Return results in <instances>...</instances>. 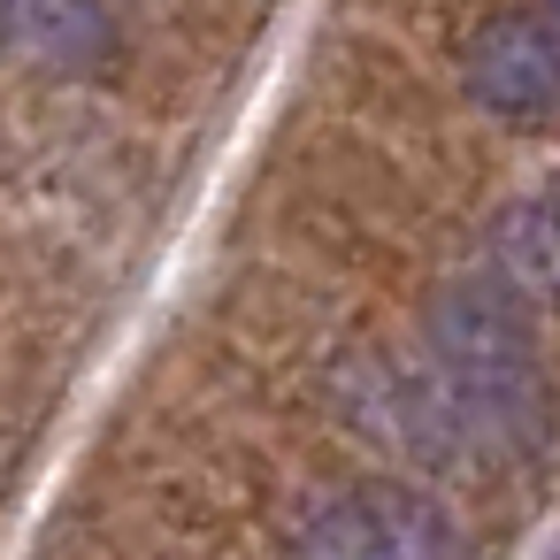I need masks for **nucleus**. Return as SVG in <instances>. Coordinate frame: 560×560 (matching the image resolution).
<instances>
[{"mask_svg": "<svg viewBox=\"0 0 560 560\" xmlns=\"http://www.w3.org/2000/svg\"><path fill=\"white\" fill-rule=\"evenodd\" d=\"M430 369L453 399V415L499 445V453H537L545 445V369H537V338L529 315L514 300V284L499 277H460L430 300Z\"/></svg>", "mask_w": 560, "mask_h": 560, "instance_id": "1", "label": "nucleus"}, {"mask_svg": "<svg viewBox=\"0 0 560 560\" xmlns=\"http://www.w3.org/2000/svg\"><path fill=\"white\" fill-rule=\"evenodd\" d=\"M460 85L499 124H545V116H560V39L537 16H499L468 39Z\"/></svg>", "mask_w": 560, "mask_h": 560, "instance_id": "2", "label": "nucleus"}, {"mask_svg": "<svg viewBox=\"0 0 560 560\" xmlns=\"http://www.w3.org/2000/svg\"><path fill=\"white\" fill-rule=\"evenodd\" d=\"M361 499H369V514H376V529H384L392 560H468V545H460L453 514H445L430 491H407V483H369Z\"/></svg>", "mask_w": 560, "mask_h": 560, "instance_id": "3", "label": "nucleus"}, {"mask_svg": "<svg viewBox=\"0 0 560 560\" xmlns=\"http://www.w3.org/2000/svg\"><path fill=\"white\" fill-rule=\"evenodd\" d=\"M9 32L24 39L32 62H55V70L101 62L116 47V16H101V9H16Z\"/></svg>", "mask_w": 560, "mask_h": 560, "instance_id": "4", "label": "nucleus"}, {"mask_svg": "<svg viewBox=\"0 0 560 560\" xmlns=\"http://www.w3.org/2000/svg\"><path fill=\"white\" fill-rule=\"evenodd\" d=\"M292 560H392V545H384V529H376L369 499H361V491H346V499H323V506L300 522Z\"/></svg>", "mask_w": 560, "mask_h": 560, "instance_id": "5", "label": "nucleus"}, {"mask_svg": "<svg viewBox=\"0 0 560 560\" xmlns=\"http://www.w3.org/2000/svg\"><path fill=\"white\" fill-rule=\"evenodd\" d=\"M499 231H506L499 246H506V261H514L522 292H545V284H552V254H560V238H552V215H545V208H514Z\"/></svg>", "mask_w": 560, "mask_h": 560, "instance_id": "6", "label": "nucleus"}, {"mask_svg": "<svg viewBox=\"0 0 560 560\" xmlns=\"http://www.w3.org/2000/svg\"><path fill=\"white\" fill-rule=\"evenodd\" d=\"M545 215H552V238H560V177H552V192H545Z\"/></svg>", "mask_w": 560, "mask_h": 560, "instance_id": "7", "label": "nucleus"}, {"mask_svg": "<svg viewBox=\"0 0 560 560\" xmlns=\"http://www.w3.org/2000/svg\"><path fill=\"white\" fill-rule=\"evenodd\" d=\"M537 24H545V32H552V39H560V9H552V16H537Z\"/></svg>", "mask_w": 560, "mask_h": 560, "instance_id": "8", "label": "nucleus"}]
</instances>
